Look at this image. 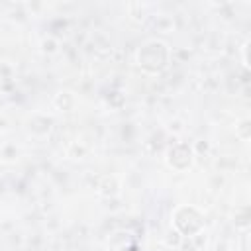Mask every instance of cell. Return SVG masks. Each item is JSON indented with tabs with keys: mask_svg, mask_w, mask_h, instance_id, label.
Returning <instances> with one entry per match:
<instances>
[{
	"mask_svg": "<svg viewBox=\"0 0 251 251\" xmlns=\"http://www.w3.org/2000/svg\"><path fill=\"white\" fill-rule=\"evenodd\" d=\"M167 57H169V51H167V45L153 39V41H147L139 53H137V63L139 67H143L145 71H161L165 65H167Z\"/></svg>",
	"mask_w": 251,
	"mask_h": 251,
	"instance_id": "cell-1",
	"label": "cell"
}]
</instances>
